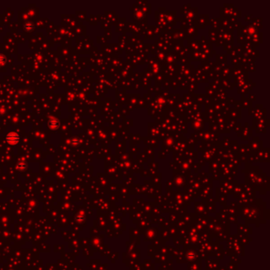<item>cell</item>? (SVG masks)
Here are the masks:
<instances>
[{"instance_id": "obj_4", "label": "cell", "mask_w": 270, "mask_h": 270, "mask_svg": "<svg viewBox=\"0 0 270 270\" xmlns=\"http://www.w3.org/2000/svg\"><path fill=\"white\" fill-rule=\"evenodd\" d=\"M6 62V58L3 55L0 54V64H4Z\"/></svg>"}, {"instance_id": "obj_2", "label": "cell", "mask_w": 270, "mask_h": 270, "mask_svg": "<svg viewBox=\"0 0 270 270\" xmlns=\"http://www.w3.org/2000/svg\"><path fill=\"white\" fill-rule=\"evenodd\" d=\"M49 127L52 128H57L59 127L60 124H59V122L57 121V120H51L50 121H49Z\"/></svg>"}, {"instance_id": "obj_1", "label": "cell", "mask_w": 270, "mask_h": 270, "mask_svg": "<svg viewBox=\"0 0 270 270\" xmlns=\"http://www.w3.org/2000/svg\"><path fill=\"white\" fill-rule=\"evenodd\" d=\"M20 139V137L15 132H11L6 136V141L10 144H17Z\"/></svg>"}, {"instance_id": "obj_3", "label": "cell", "mask_w": 270, "mask_h": 270, "mask_svg": "<svg viewBox=\"0 0 270 270\" xmlns=\"http://www.w3.org/2000/svg\"><path fill=\"white\" fill-rule=\"evenodd\" d=\"M25 29L26 30H31L32 29H33V25L31 23V22H28V23H26L25 24Z\"/></svg>"}]
</instances>
